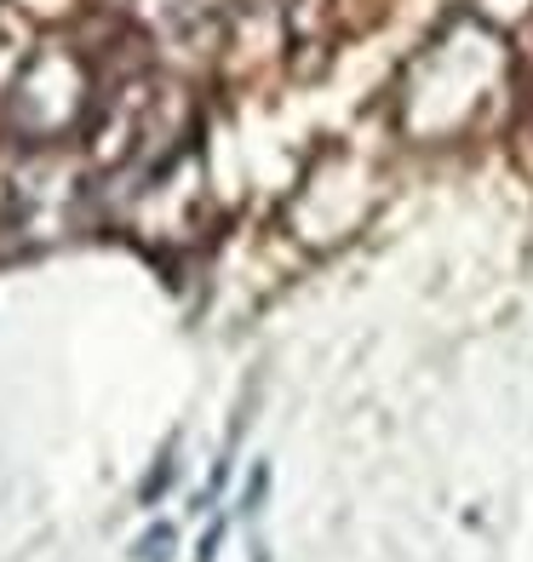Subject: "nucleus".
<instances>
[{
    "label": "nucleus",
    "instance_id": "nucleus-1",
    "mask_svg": "<svg viewBox=\"0 0 533 562\" xmlns=\"http://www.w3.org/2000/svg\"><path fill=\"white\" fill-rule=\"evenodd\" d=\"M167 551H172V528H156V533L138 546V562H167Z\"/></svg>",
    "mask_w": 533,
    "mask_h": 562
},
{
    "label": "nucleus",
    "instance_id": "nucleus-2",
    "mask_svg": "<svg viewBox=\"0 0 533 562\" xmlns=\"http://www.w3.org/2000/svg\"><path fill=\"white\" fill-rule=\"evenodd\" d=\"M167 482H172V459H161V465H156V471H149V482H144V505H149V499H156V494L167 488Z\"/></svg>",
    "mask_w": 533,
    "mask_h": 562
}]
</instances>
